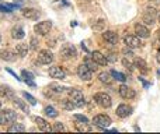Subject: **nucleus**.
Returning a JSON list of instances; mask_svg holds the SVG:
<instances>
[{
	"label": "nucleus",
	"mask_w": 160,
	"mask_h": 134,
	"mask_svg": "<svg viewBox=\"0 0 160 134\" xmlns=\"http://www.w3.org/2000/svg\"><path fill=\"white\" fill-rule=\"evenodd\" d=\"M17 119V115L14 110L11 109H4L0 110V126H8L13 124V122Z\"/></svg>",
	"instance_id": "nucleus-1"
},
{
	"label": "nucleus",
	"mask_w": 160,
	"mask_h": 134,
	"mask_svg": "<svg viewBox=\"0 0 160 134\" xmlns=\"http://www.w3.org/2000/svg\"><path fill=\"white\" fill-rule=\"evenodd\" d=\"M94 101L98 106L101 108H110L112 105V101H111V96L105 92H98L94 95Z\"/></svg>",
	"instance_id": "nucleus-2"
},
{
	"label": "nucleus",
	"mask_w": 160,
	"mask_h": 134,
	"mask_svg": "<svg viewBox=\"0 0 160 134\" xmlns=\"http://www.w3.org/2000/svg\"><path fill=\"white\" fill-rule=\"evenodd\" d=\"M93 123L96 124L97 127H100V129H107L112 122H111L110 116H107V115H97V116H94Z\"/></svg>",
	"instance_id": "nucleus-3"
},
{
	"label": "nucleus",
	"mask_w": 160,
	"mask_h": 134,
	"mask_svg": "<svg viewBox=\"0 0 160 134\" xmlns=\"http://www.w3.org/2000/svg\"><path fill=\"white\" fill-rule=\"evenodd\" d=\"M69 96L72 99V102L76 105V106H83L84 105V95H83L82 91L79 90H70L69 91Z\"/></svg>",
	"instance_id": "nucleus-4"
},
{
	"label": "nucleus",
	"mask_w": 160,
	"mask_h": 134,
	"mask_svg": "<svg viewBox=\"0 0 160 134\" xmlns=\"http://www.w3.org/2000/svg\"><path fill=\"white\" fill-rule=\"evenodd\" d=\"M61 56L63 59H75L76 56H78V52H76V49H75V46H73V45L66 44V45H63V46H62Z\"/></svg>",
	"instance_id": "nucleus-5"
},
{
	"label": "nucleus",
	"mask_w": 160,
	"mask_h": 134,
	"mask_svg": "<svg viewBox=\"0 0 160 134\" xmlns=\"http://www.w3.org/2000/svg\"><path fill=\"white\" fill-rule=\"evenodd\" d=\"M51 28H52V22L42 21V22H38V24L34 27V31H35L37 34H39V35H47V34L51 31Z\"/></svg>",
	"instance_id": "nucleus-6"
},
{
	"label": "nucleus",
	"mask_w": 160,
	"mask_h": 134,
	"mask_svg": "<svg viewBox=\"0 0 160 134\" xmlns=\"http://www.w3.org/2000/svg\"><path fill=\"white\" fill-rule=\"evenodd\" d=\"M78 76L82 80H84V81H90L91 77H93V71H91L90 68L83 63V64H80V66L78 67Z\"/></svg>",
	"instance_id": "nucleus-7"
},
{
	"label": "nucleus",
	"mask_w": 160,
	"mask_h": 134,
	"mask_svg": "<svg viewBox=\"0 0 160 134\" xmlns=\"http://www.w3.org/2000/svg\"><path fill=\"white\" fill-rule=\"evenodd\" d=\"M53 60V55L49 50H41L38 53V62L41 64H51Z\"/></svg>",
	"instance_id": "nucleus-8"
},
{
	"label": "nucleus",
	"mask_w": 160,
	"mask_h": 134,
	"mask_svg": "<svg viewBox=\"0 0 160 134\" xmlns=\"http://www.w3.org/2000/svg\"><path fill=\"white\" fill-rule=\"evenodd\" d=\"M49 77L51 78H56V80H63L66 77V73L63 71V68H61L59 66H53L49 67Z\"/></svg>",
	"instance_id": "nucleus-9"
},
{
	"label": "nucleus",
	"mask_w": 160,
	"mask_h": 134,
	"mask_svg": "<svg viewBox=\"0 0 160 134\" xmlns=\"http://www.w3.org/2000/svg\"><path fill=\"white\" fill-rule=\"evenodd\" d=\"M118 92L124 99H132V98H135V95H136L135 91H133L132 88H129L128 85H121V87L118 88Z\"/></svg>",
	"instance_id": "nucleus-10"
},
{
	"label": "nucleus",
	"mask_w": 160,
	"mask_h": 134,
	"mask_svg": "<svg viewBox=\"0 0 160 134\" xmlns=\"http://www.w3.org/2000/svg\"><path fill=\"white\" fill-rule=\"evenodd\" d=\"M125 41V45H127L128 48H139L141 46V38L139 36H135V35H127L124 38Z\"/></svg>",
	"instance_id": "nucleus-11"
},
{
	"label": "nucleus",
	"mask_w": 160,
	"mask_h": 134,
	"mask_svg": "<svg viewBox=\"0 0 160 134\" xmlns=\"http://www.w3.org/2000/svg\"><path fill=\"white\" fill-rule=\"evenodd\" d=\"M16 55H17V52H14V50H11V49L0 50V59L4 62H14L16 60Z\"/></svg>",
	"instance_id": "nucleus-12"
},
{
	"label": "nucleus",
	"mask_w": 160,
	"mask_h": 134,
	"mask_svg": "<svg viewBox=\"0 0 160 134\" xmlns=\"http://www.w3.org/2000/svg\"><path fill=\"white\" fill-rule=\"evenodd\" d=\"M91 58H93V60L96 62L98 66H105V64H108V58L102 55L101 52H98V50L91 53Z\"/></svg>",
	"instance_id": "nucleus-13"
},
{
	"label": "nucleus",
	"mask_w": 160,
	"mask_h": 134,
	"mask_svg": "<svg viewBox=\"0 0 160 134\" xmlns=\"http://www.w3.org/2000/svg\"><path fill=\"white\" fill-rule=\"evenodd\" d=\"M155 17H156V8H153V7L149 8V7H148L146 11H145V14H143L145 22H146V24H149V25L155 24Z\"/></svg>",
	"instance_id": "nucleus-14"
},
{
	"label": "nucleus",
	"mask_w": 160,
	"mask_h": 134,
	"mask_svg": "<svg viewBox=\"0 0 160 134\" xmlns=\"http://www.w3.org/2000/svg\"><path fill=\"white\" fill-rule=\"evenodd\" d=\"M132 113V108L128 106V105L125 104H121L118 108H117V116H119V118H128V116Z\"/></svg>",
	"instance_id": "nucleus-15"
},
{
	"label": "nucleus",
	"mask_w": 160,
	"mask_h": 134,
	"mask_svg": "<svg viewBox=\"0 0 160 134\" xmlns=\"http://www.w3.org/2000/svg\"><path fill=\"white\" fill-rule=\"evenodd\" d=\"M0 95L4 96L6 99H10V101H14V98H16L14 91L8 85H0Z\"/></svg>",
	"instance_id": "nucleus-16"
},
{
	"label": "nucleus",
	"mask_w": 160,
	"mask_h": 134,
	"mask_svg": "<svg viewBox=\"0 0 160 134\" xmlns=\"http://www.w3.org/2000/svg\"><path fill=\"white\" fill-rule=\"evenodd\" d=\"M34 122L37 123V126H38V129L41 130V132H51L52 130V127L49 126V123H48L45 119H42V118H34Z\"/></svg>",
	"instance_id": "nucleus-17"
},
{
	"label": "nucleus",
	"mask_w": 160,
	"mask_h": 134,
	"mask_svg": "<svg viewBox=\"0 0 160 134\" xmlns=\"http://www.w3.org/2000/svg\"><path fill=\"white\" fill-rule=\"evenodd\" d=\"M22 16L28 20H38L41 14H39V11L35 10V8H24V10H22Z\"/></svg>",
	"instance_id": "nucleus-18"
},
{
	"label": "nucleus",
	"mask_w": 160,
	"mask_h": 134,
	"mask_svg": "<svg viewBox=\"0 0 160 134\" xmlns=\"http://www.w3.org/2000/svg\"><path fill=\"white\" fill-rule=\"evenodd\" d=\"M102 38L111 45H117V42H118V35H117L114 31H105V32L102 34Z\"/></svg>",
	"instance_id": "nucleus-19"
},
{
	"label": "nucleus",
	"mask_w": 160,
	"mask_h": 134,
	"mask_svg": "<svg viewBox=\"0 0 160 134\" xmlns=\"http://www.w3.org/2000/svg\"><path fill=\"white\" fill-rule=\"evenodd\" d=\"M135 32L138 34L139 38H148V36L150 35V31L142 24H136L135 25Z\"/></svg>",
	"instance_id": "nucleus-20"
},
{
	"label": "nucleus",
	"mask_w": 160,
	"mask_h": 134,
	"mask_svg": "<svg viewBox=\"0 0 160 134\" xmlns=\"http://www.w3.org/2000/svg\"><path fill=\"white\" fill-rule=\"evenodd\" d=\"M28 50H30V48H28L27 44H18L16 46V52L18 56H21V58H25L28 53Z\"/></svg>",
	"instance_id": "nucleus-21"
},
{
	"label": "nucleus",
	"mask_w": 160,
	"mask_h": 134,
	"mask_svg": "<svg viewBox=\"0 0 160 134\" xmlns=\"http://www.w3.org/2000/svg\"><path fill=\"white\" fill-rule=\"evenodd\" d=\"M11 36H13L14 39H22L25 36V32L21 27H14L13 30H11Z\"/></svg>",
	"instance_id": "nucleus-22"
},
{
	"label": "nucleus",
	"mask_w": 160,
	"mask_h": 134,
	"mask_svg": "<svg viewBox=\"0 0 160 134\" xmlns=\"http://www.w3.org/2000/svg\"><path fill=\"white\" fill-rule=\"evenodd\" d=\"M133 66L138 67L139 70H142L143 73H146V71H148V64H146V62H145L143 59H141V58H136V59H135V62H133Z\"/></svg>",
	"instance_id": "nucleus-23"
},
{
	"label": "nucleus",
	"mask_w": 160,
	"mask_h": 134,
	"mask_svg": "<svg viewBox=\"0 0 160 134\" xmlns=\"http://www.w3.org/2000/svg\"><path fill=\"white\" fill-rule=\"evenodd\" d=\"M98 80H100L101 82L110 84V82L112 81V78H111V73H105V71H102V73L98 74Z\"/></svg>",
	"instance_id": "nucleus-24"
},
{
	"label": "nucleus",
	"mask_w": 160,
	"mask_h": 134,
	"mask_svg": "<svg viewBox=\"0 0 160 134\" xmlns=\"http://www.w3.org/2000/svg\"><path fill=\"white\" fill-rule=\"evenodd\" d=\"M76 130L80 133L83 132H91V127L88 126V123H84V122H79V123H76Z\"/></svg>",
	"instance_id": "nucleus-25"
},
{
	"label": "nucleus",
	"mask_w": 160,
	"mask_h": 134,
	"mask_svg": "<svg viewBox=\"0 0 160 134\" xmlns=\"http://www.w3.org/2000/svg\"><path fill=\"white\" fill-rule=\"evenodd\" d=\"M44 112H45V115L49 116V118H58V115H59L58 110H56L53 106H47L44 109Z\"/></svg>",
	"instance_id": "nucleus-26"
},
{
	"label": "nucleus",
	"mask_w": 160,
	"mask_h": 134,
	"mask_svg": "<svg viewBox=\"0 0 160 134\" xmlns=\"http://www.w3.org/2000/svg\"><path fill=\"white\" fill-rule=\"evenodd\" d=\"M13 102H14V104H16L18 108H21V109H22V112H24L25 115H28V113H30V109H28V108H27V105H25L24 102L21 101V99H18V98H14V101H13Z\"/></svg>",
	"instance_id": "nucleus-27"
},
{
	"label": "nucleus",
	"mask_w": 160,
	"mask_h": 134,
	"mask_svg": "<svg viewBox=\"0 0 160 134\" xmlns=\"http://www.w3.org/2000/svg\"><path fill=\"white\" fill-rule=\"evenodd\" d=\"M8 132L10 133H17V132H25V127L21 123H14L13 126L8 127Z\"/></svg>",
	"instance_id": "nucleus-28"
},
{
	"label": "nucleus",
	"mask_w": 160,
	"mask_h": 134,
	"mask_svg": "<svg viewBox=\"0 0 160 134\" xmlns=\"http://www.w3.org/2000/svg\"><path fill=\"white\" fill-rule=\"evenodd\" d=\"M84 64L90 68L91 71H96L97 70V63L93 60V58H86L84 59Z\"/></svg>",
	"instance_id": "nucleus-29"
},
{
	"label": "nucleus",
	"mask_w": 160,
	"mask_h": 134,
	"mask_svg": "<svg viewBox=\"0 0 160 134\" xmlns=\"http://www.w3.org/2000/svg\"><path fill=\"white\" fill-rule=\"evenodd\" d=\"M62 108L66 110H73L76 108V105L72 102V99H65V101H62Z\"/></svg>",
	"instance_id": "nucleus-30"
},
{
	"label": "nucleus",
	"mask_w": 160,
	"mask_h": 134,
	"mask_svg": "<svg viewBox=\"0 0 160 134\" xmlns=\"http://www.w3.org/2000/svg\"><path fill=\"white\" fill-rule=\"evenodd\" d=\"M111 76H112L115 80H118V81H125V80H127L125 74L119 73V71H115V70H111Z\"/></svg>",
	"instance_id": "nucleus-31"
},
{
	"label": "nucleus",
	"mask_w": 160,
	"mask_h": 134,
	"mask_svg": "<svg viewBox=\"0 0 160 134\" xmlns=\"http://www.w3.org/2000/svg\"><path fill=\"white\" fill-rule=\"evenodd\" d=\"M49 88L52 91H55V92H63L65 90H66V88L65 87H62V85H59V84H56V82H52V84L49 85Z\"/></svg>",
	"instance_id": "nucleus-32"
},
{
	"label": "nucleus",
	"mask_w": 160,
	"mask_h": 134,
	"mask_svg": "<svg viewBox=\"0 0 160 134\" xmlns=\"http://www.w3.org/2000/svg\"><path fill=\"white\" fill-rule=\"evenodd\" d=\"M22 96H24V98L27 99V101L30 102V104L32 105V106H34V105H37V99L34 98V96L31 95V94H28V92H22Z\"/></svg>",
	"instance_id": "nucleus-33"
},
{
	"label": "nucleus",
	"mask_w": 160,
	"mask_h": 134,
	"mask_svg": "<svg viewBox=\"0 0 160 134\" xmlns=\"http://www.w3.org/2000/svg\"><path fill=\"white\" fill-rule=\"evenodd\" d=\"M21 77L24 80H34L35 77H34V74L31 73V71H28V70H22L21 71Z\"/></svg>",
	"instance_id": "nucleus-34"
},
{
	"label": "nucleus",
	"mask_w": 160,
	"mask_h": 134,
	"mask_svg": "<svg viewBox=\"0 0 160 134\" xmlns=\"http://www.w3.org/2000/svg\"><path fill=\"white\" fill-rule=\"evenodd\" d=\"M63 130H65V127L62 123H55L52 127V132H63Z\"/></svg>",
	"instance_id": "nucleus-35"
},
{
	"label": "nucleus",
	"mask_w": 160,
	"mask_h": 134,
	"mask_svg": "<svg viewBox=\"0 0 160 134\" xmlns=\"http://www.w3.org/2000/svg\"><path fill=\"white\" fill-rule=\"evenodd\" d=\"M73 118H75L78 122H84V123H88V119L86 118V116H83V115H75Z\"/></svg>",
	"instance_id": "nucleus-36"
},
{
	"label": "nucleus",
	"mask_w": 160,
	"mask_h": 134,
	"mask_svg": "<svg viewBox=\"0 0 160 134\" xmlns=\"http://www.w3.org/2000/svg\"><path fill=\"white\" fill-rule=\"evenodd\" d=\"M37 48H38V42H37V39H35V38H32V39H31V49L35 50Z\"/></svg>",
	"instance_id": "nucleus-37"
},
{
	"label": "nucleus",
	"mask_w": 160,
	"mask_h": 134,
	"mask_svg": "<svg viewBox=\"0 0 160 134\" xmlns=\"http://www.w3.org/2000/svg\"><path fill=\"white\" fill-rule=\"evenodd\" d=\"M122 64H124V66L127 67V68H129V70H133V66L127 60V59H124V60H122Z\"/></svg>",
	"instance_id": "nucleus-38"
},
{
	"label": "nucleus",
	"mask_w": 160,
	"mask_h": 134,
	"mask_svg": "<svg viewBox=\"0 0 160 134\" xmlns=\"http://www.w3.org/2000/svg\"><path fill=\"white\" fill-rule=\"evenodd\" d=\"M122 53H124L125 56H132V50H131V49H128V46L122 49Z\"/></svg>",
	"instance_id": "nucleus-39"
},
{
	"label": "nucleus",
	"mask_w": 160,
	"mask_h": 134,
	"mask_svg": "<svg viewBox=\"0 0 160 134\" xmlns=\"http://www.w3.org/2000/svg\"><path fill=\"white\" fill-rule=\"evenodd\" d=\"M102 25H104V21H98V24H97V25H94V30H101V28H102Z\"/></svg>",
	"instance_id": "nucleus-40"
},
{
	"label": "nucleus",
	"mask_w": 160,
	"mask_h": 134,
	"mask_svg": "<svg viewBox=\"0 0 160 134\" xmlns=\"http://www.w3.org/2000/svg\"><path fill=\"white\" fill-rule=\"evenodd\" d=\"M24 81H25V82H27V84H28V85H30V87H35V82H34V81H32V80H24Z\"/></svg>",
	"instance_id": "nucleus-41"
},
{
	"label": "nucleus",
	"mask_w": 160,
	"mask_h": 134,
	"mask_svg": "<svg viewBox=\"0 0 160 134\" xmlns=\"http://www.w3.org/2000/svg\"><path fill=\"white\" fill-rule=\"evenodd\" d=\"M7 71H8V73H10V74H11V76H13V77H16V78H17V80H18V81H20V80H21V78H18V77H17V74H16V73H14V71H13V70H10V68H7Z\"/></svg>",
	"instance_id": "nucleus-42"
},
{
	"label": "nucleus",
	"mask_w": 160,
	"mask_h": 134,
	"mask_svg": "<svg viewBox=\"0 0 160 134\" xmlns=\"http://www.w3.org/2000/svg\"><path fill=\"white\" fill-rule=\"evenodd\" d=\"M139 80H141V81H142V82H143V85H145V87H149V84H148V82H146V81H145V80H143V78H139Z\"/></svg>",
	"instance_id": "nucleus-43"
},
{
	"label": "nucleus",
	"mask_w": 160,
	"mask_h": 134,
	"mask_svg": "<svg viewBox=\"0 0 160 134\" xmlns=\"http://www.w3.org/2000/svg\"><path fill=\"white\" fill-rule=\"evenodd\" d=\"M16 2H18V3H22V2H24V0H16Z\"/></svg>",
	"instance_id": "nucleus-44"
},
{
	"label": "nucleus",
	"mask_w": 160,
	"mask_h": 134,
	"mask_svg": "<svg viewBox=\"0 0 160 134\" xmlns=\"http://www.w3.org/2000/svg\"><path fill=\"white\" fill-rule=\"evenodd\" d=\"M159 41H160V31H159Z\"/></svg>",
	"instance_id": "nucleus-45"
},
{
	"label": "nucleus",
	"mask_w": 160,
	"mask_h": 134,
	"mask_svg": "<svg viewBox=\"0 0 160 134\" xmlns=\"http://www.w3.org/2000/svg\"><path fill=\"white\" fill-rule=\"evenodd\" d=\"M158 59H159V62H160V53H159V58Z\"/></svg>",
	"instance_id": "nucleus-46"
},
{
	"label": "nucleus",
	"mask_w": 160,
	"mask_h": 134,
	"mask_svg": "<svg viewBox=\"0 0 160 134\" xmlns=\"http://www.w3.org/2000/svg\"><path fill=\"white\" fill-rule=\"evenodd\" d=\"M0 110H2V104H0Z\"/></svg>",
	"instance_id": "nucleus-47"
},
{
	"label": "nucleus",
	"mask_w": 160,
	"mask_h": 134,
	"mask_svg": "<svg viewBox=\"0 0 160 134\" xmlns=\"http://www.w3.org/2000/svg\"><path fill=\"white\" fill-rule=\"evenodd\" d=\"M159 20H160V14H159Z\"/></svg>",
	"instance_id": "nucleus-48"
},
{
	"label": "nucleus",
	"mask_w": 160,
	"mask_h": 134,
	"mask_svg": "<svg viewBox=\"0 0 160 134\" xmlns=\"http://www.w3.org/2000/svg\"><path fill=\"white\" fill-rule=\"evenodd\" d=\"M0 41H2V36H0Z\"/></svg>",
	"instance_id": "nucleus-49"
}]
</instances>
